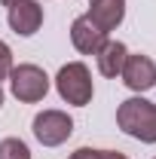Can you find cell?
Returning <instances> with one entry per match:
<instances>
[{
  "label": "cell",
  "instance_id": "13",
  "mask_svg": "<svg viewBox=\"0 0 156 159\" xmlns=\"http://www.w3.org/2000/svg\"><path fill=\"white\" fill-rule=\"evenodd\" d=\"M0 3H3V6H12V3H16V0H0Z\"/></svg>",
  "mask_w": 156,
  "mask_h": 159
},
{
  "label": "cell",
  "instance_id": "10",
  "mask_svg": "<svg viewBox=\"0 0 156 159\" xmlns=\"http://www.w3.org/2000/svg\"><path fill=\"white\" fill-rule=\"evenodd\" d=\"M0 159H31V150L19 138H3L0 141Z\"/></svg>",
  "mask_w": 156,
  "mask_h": 159
},
{
  "label": "cell",
  "instance_id": "3",
  "mask_svg": "<svg viewBox=\"0 0 156 159\" xmlns=\"http://www.w3.org/2000/svg\"><path fill=\"white\" fill-rule=\"evenodd\" d=\"M9 89H12V95L19 101L37 104L49 92V77L43 74V67H37V64H19V67L9 70Z\"/></svg>",
  "mask_w": 156,
  "mask_h": 159
},
{
  "label": "cell",
  "instance_id": "4",
  "mask_svg": "<svg viewBox=\"0 0 156 159\" xmlns=\"http://www.w3.org/2000/svg\"><path fill=\"white\" fill-rule=\"evenodd\" d=\"M74 135V119L64 110H43L34 116V138L43 147H58Z\"/></svg>",
  "mask_w": 156,
  "mask_h": 159
},
{
  "label": "cell",
  "instance_id": "9",
  "mask_svg": "<svg viewBox=\"0 0 156 159\" xmlns=\"http://www.w3.org/2000/svg\"><path fill=\"white\" fill-rule=\"evenodd\" d=\"M126 55H129V49H126L119 40H104V46H101V49L95 52L98 70H101L104 77H117V74H122Z\"/></svg>",
  "mask_w": 156,
  "mask_h": 159
},
{
  "label": "cell",
  "instance_id": "7",
  "mask_svg": "<svg viewBox=\"0 0 156 159\" xmlns=\"http://www.w3.org/2000/svg\"><path fill=\"white\" fill-rule=\"evenodd\" d=\"M104 40H107V34H104L89 16L74 19V25H71V43H74L77 52H83V55H95L98 49L104 46Z\"/></svg>",
  "mask_w": 156,
  "mask_h": 159
},
{
  "label": "cell",
  "instance_id": "1",
  "mask_svg": "<svg viewBox=\"0 0 156 159\" xmlns=\"http://www.w3.org/2000/svg\"><path fill=\"white\" fill-rule=\"evenodd\" d=\"M117 125L144 144H156V104L147 98L122 101L117 107Z\"/></svg>",
  "mask_w": 156,
  "mask_h": 159
},
{
  "label": "cell",
  "instance_id": "6",
  "mask_svg": "<svg viewBox=\"0 0 156 159\" xmlns=\"http://www.w3.org/2000/svg\"><path fill=\"white\" fill-rule=\"evenodd\" d=\"M9 28L21 34V37H31V34H37L40 25H43V6H40L37 0H16L12 6H9Z\"/></svg>",
  "mask_w": 156,
  "mask_h": 159
},
{
  "label": "cell",
  "instance_id": "11",
  "mask_svg": "<svg viewBox=\"0 0 156 159\" xmlns=\"http://www.w3.org/2000/svg\"><path fill=\"white\" fill-rule=\"evenodd\" d=\"M71 159H129L126 153H117V150H92V147H80L71 153Z\"/></svg>",
  "mask_w": 156,
  "mask_h": 159
},
{
  "label": "cell",
  "instance_id": "12",
  "mask_svg": "<svg viewBox=\"0 0 156 159\" xmlns=\"http://www.w3.org/2000/svg\"><path fill=\"white\" fill-rule=\"evenodd\" d=\"M9 70H12V52H9V46L0 40V80L9 77Z\"/></svg>",
  "mask_w": 156,
  "mask_h": 159
},
{
  "label": "cell",
  "instance_id": "2",
  "mask_svg": "<svg viewBox=\"0 0 156 159\" xmlns=\"http://www.w3.org/2000/svg\"><path fill=\"white\" fill-rule=\"evenodd\" d=\"M55 89H58V95L67 101V104L86 107V104L92 101V74H89V67H86L83 61L64 64L58 70V77H55Z\"/></svg>",
  "mask_w": 156,
  "mask_h": 159
},
{
  "label": "cell",
  "instance_id": "14",
  "mask_svg": "<svg viewBox=\"0 0 156 159\" xmlns=\"http://www.w3.org/2000/svg\"><path fill=\"white\" fill-rule=\"evenodd\" d=\"M0 104H3V89H0Z\"/></svg>",
  "mask_w": 156,
  "mask_h": 159
},
{
  "label": "cell",
  "instance_id": "5",
  "mask_svg": "<svg viewBox=\"0 0 156 159\" xmlns=\"http://www.w3.org/2000/svg\"><path fill=\"white\" fill-rule=\"evenodd\" d=\"M122 83L135 92H147L156 86V64L150 55H126L122 64Z\"/></svg>",
  "mask_w": 156,
  "mask_h": 159
},
{
  "label": "cell",
  "instance_id": "8",
  "mask_svg": "<svg viewBox=\"0 0 156 159\" xmlns=\"http://www.w3.org/2000/svg\"><path fill=\"white\" fill-rule=\"evenodd\" d=\"M86 16L107 34V31H113L119 21H122V16H126V0H89V12Z\"/></svg>",
  "mask_w": 156,
  "mask_h": 159
}]
</instances>
